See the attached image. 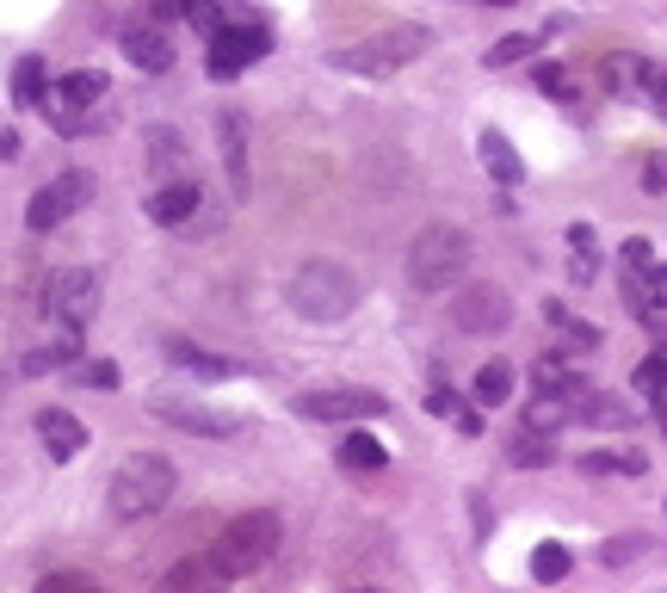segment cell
<instances>
[{"label":"cell","mask_w":667,"mask_h":593,"mask_svg":"<svg viewBox=\"0 0 667 593\" xmlns=\"http://www.w3.org/2000/svg\"><path fill=\"white\" fill-rule=\"evenodd\" d=\"M272 551H279V514L254 507V514L223 526V538L205 551V569H210V581H248L254 569L272 563Z\"/></svg>","instance_id":"6da1fadb"},{"label":"cell","mask_w":667,"mask_h":593,"mask_svg":"<svg viewBox=\"0 0 667 593\" xmlns=\"http://www.w3.org/2000/svg\"><path fill=\"white\" fill-rule=\"evenodd\" d=\"M464 272H470V235L458 223H433V230L415 235L408 248V285L439 297V291H458Z\"/></svg>","instance_id":"7a4b0ae2"},{"label":"cell","mask_w":667,"mask_h":593,"mask_svg":"<svg viewBox=\"0 0 667 593\" xmlns=\"http://www.w3.org/2000/svg\"><path fill=\"white\" fill-rule=\"evenodd\" d=\"M291 309L304 322H346L359 309V279L334 260H309V267L291 272Z\"/></svg>","instance_id":"3957f363"},{"label":"cell","mask_w":667,"mask_h":593,"mask_svg":"<svg viewBox=\"0 0 667 593\" xmlns=\"http://www.w3.org/2000/svg\"><path fill=\"white\" fill-rule=\"evenodd\" d=\"M173 464L161 458V452H136V458H124L118 464V477H112V519H149V514H161L168 507V495H173Z\"/></svg>","instance_id":"277c9868"},{"label":"cell","mask_w":667,"mask_h":593,"mask_svg":"<svg viewBox=\"0 0 667 593\" xmlns=\"http://www.w3.org/2000/svg\"><path fill=\"white\" fill-rule=\"evenodd\" d=\"M427 44H433V32H427V25H390V32H371V38L334 50V69L383 81V75H396V69H408Z\"/></svg>","instance_id":"5b68a950"},{"label":"cell","mask_w":667,"mask_h":593,"mask_svg":"<svg viewBox=\"0 0 667 593\" xmlns=\"http://www.w3.org/2000/svg\"><path fill=\"white\" fill-rule=\"evenodd\" d=\"M44 316H50L62 334H81V328L99 316V272H87V267L50 272V285H44Z\"/></svg>","instance_id":"8992f818"},{"label":"cell","mask_w":667,"mask_h":593,"mask_svg":"<svg viewBox=\"0 0 667 593\" xmlns=\"http://www.w3.org/2000/svg\"><path fill=\"white\" fill-rule=\"evenodd\" d=\"M87 198H94V173H87V168L57 173L50 186L32 192V205H25V230H32V235H50L57 223H69V217L87 205Z\"/></svg>","instance_id":"52a82bcc"},{"label":"cell","mask_w":667,"mask_h":593,"mask_svg":"<svg viewBox=\"0 0 667 593\" xmlns=\"http://www.w3.org/2000/svg\"><path fill=\"white\" fill-rule=\"evenodd\" d=\"M149 415L155 421H168V427H180V433H205V440H235V433H242V415L210 408V403H192V396H155Z\"/></svg>","instance_id":"ba28073f"},{"label":"cell","mask_w":667,"mask_h":593,"mask_svg":"<svg viewBox=\"0 0 667 593\" xmlns=\"http://www.w3.org/2000/svg\"><path fill=\"white\" fill-rule=\"evenodd\" d=\"M99 99H106V75H99V69H75V75L57 81V94L44 99V106L57 118V131L75 136L87 118H99Z\"/></svg>","instance_id":"9c48e42d"},{"label":"cell","mask_w":667,"mask_h":593,"mask_svg":"<svg viewBox=\"0 0 667 593\" xmlns=\"http://www.w3.org/2000/svg\"><path fill=\"white\" fill-rule=\"evenodd\" d=\"M297 415L304 421H378V415H390V403H383L378 390H309V396H297Z\"/></svg>","instance_id":"30bf717a"},{"label":"cell","mask_w":667,"mask_h":593,"mask_svg":"<svg viewBox=\"0 0 667 593\" xmlns=\"http://www.w3.org/2000/svg\"><path fill=\"white\" fill-rule=\"evenodd\" d=\"M272 50V32L260 20H248V25H223L217 38H210V75L217 81H230V75H242L248 62H260Z\"/></svg>","instance_id":"8fae6325"},{"label":"cell","mask_w":667,"mask_h":593,"mask_svg":"<svg viewBox=\"0 0 667 593\" xmlns=\"http://www.w3.org/2000/svg\"><path fill=\"white\" fill-rule=\"evenodd\" d=\"M452 322L464 334H501V328L514 322V304H507V291L501 285H464L452 297Z\"/></svg>","instance_id":"7c38bea8"},{"label":"cell","mask_w":667,"mask_h":593,"mask_svg":"<svg viewBox=\"0 0 667 593\" xmlns=\"http://www.w3.org/2000/svg\"><path fill=\"white\" fill-rule=\"evenodd\" d=\"M124 57H131L136 69H149V75H168L173 44H168V32H161V20H131L124 25Z\"/></svg>","instance_id":"4fadbf2b"},{"label":"cell","mask_w":667,"mask_h":593,"mask_svg":"<svg viewBox=\"0 0 667 593\" xmlns=\"http://www.w3.org/2000/svg\"><path fill=\"white\" fill-rule=\"evenodd\" d=\"M581 346H556V353H544V359L532 365V383L538 390H551V396H581V390H588V378H581Z\"/></svg>","instance_id":"5bb4252c"},{"label":"cell","mask_w":667,"mask_h":593,"mask_svg":"<svg viewBox=\"0 0 667 593\" xmlns=\"http://www.w3.org/2000/svg\"><path fill=\"white\" fill-rule=\"evenodd\" d=\"M217 136H223V173H230V192L235 198H248V124L242 112H217Z\"/></svg>","instance_id":"9a60e30c"},{"label":"cell","mask_w":667,"mask_h":593,"mask_svg":"<svg viewBox=\"0 0 667 593\" xmlns=\"http://www.w3.org/2000/svg\"><path fill=\"white\" fill-rule=\"evenodd\" d=\"M38 440H44V452H50L57 464H69L81 445H87V427H81L69 408H38Z\"/></svg>","instance_id":"2e32d148"},{"label":"cell","mask_w":667,"mask_h":593,"mask_svg":"<svg viewBox=\"0 0 667 593\" xmlns=\"http://www.w3.org/2000/svg\"><path fill=\"white\" fill-rule=\"evenodd\" d=\"M198 205H205V192L192 186V180H168V186L149 192V217L155 223H186V217H198Z\"/></svg>","instance_id":"e0dca14e"},{"label":"cell","mask_w":667,"mask_h":593,"mask_svg":"<svg viewBox=\"0 0 667 593\" xmlns=\"http://www.w3.org/2000/svg\"><path fill=\"white\" fill-rule=\"evenodd\" d=\"M569 421L612 427V433H618V427H630V408H625V403H606L600 390H581V396H575V403H569Z\"/></svg>","instance_id":"ac0fdd59"},{"label":"cell","mask_w":667,"mask_h":593,"mask_svg":"<svg viewBox=\"0 0 667 593\" xmlns=\"http://www.w3.org/2000/svg\"><path fill=\"white\" fill-rule=\"evenodd\" d=\"M477 149H482V168L495 173L501 186H519V180H526V161L514 155V143H507V136L482 131V143H477Z\"/></svg>","instance_id":"d6986e66"},{"label":"cell","mask_w":667,"mask_h":593,"mask_svg":"<svg viewBox=\"0 0 667 593\" xmlns=\"http://www.w3.org/2000/svg\"><path fill=\"white\" fill-rule=\"evenodd\" d=\"M168 359L180 365V371H192V378H235V365L230 359H217V353H205V346H192V341H168Z\"/></svg>","instance_id":"ffe728a7"},{"label":"cell","mask_w":667,"mask_h":593,"mask_svg":"<svg viewBox=\"0 0 667 593\" xmlns=\"http://www.w3.org/2000/svg\"><path fill=\"white\" fill-rule=\"evenodd\" d=\"M427 415H439V421H452L458 433H470V440L482 433V415H477V408H464V396L452 390V383H439L433 396H427Z\"/></svg>","instance_id":"44dd1931"},{"label":"cell","mask_w":667,"mask_h":593,"mask_svg":"<svg viewBox=\"0 0 667 593\" xmlns=\"http://www.w3.org/2000/svg\"><path fill=\"white\" fill-rule=\"evenodd\" d=\"M501 403H514V365L489 359L477 371V408H501Z\"/></svg>","instance_id":"7402d4cb"},{"label":"cell","mask_w":667,"mask_h":593,"mask_svg":"<svg viewBox=\"0 0 667 593\" xmlns=\"http://www.w3.org/2000/svg\"><path fill=\"white\" fill-rule=\"evenodd\" d=\"M341 464H346V470H383V464H390V452H383L371 433L346 427V433H341Z\"/></svg>","instance_id":"603a6c76"},{"label":"cell","mask_w":667,"mask_h":593,"mask_svg":"<svg viewBox=\"0 0 667 593\" xmlns=\"http://www.w3.org/2000/svg\"><path fill=\"white\" fill-rule=\"evenodd\" d=\"M75 353H81V334H62L57 346H38V353H25L20 371H25V378H38V371H62V365H75Z\"/></svg>","instance_id":"cb8c5ba5"},{"label":"cell","mask_w":667,"mask_h":593,"mask_svg":"<svg viewBox=\"0 0 667 593\" xmlns=\"http://www.w3.org/2000/svg\"><path fill=\"white\" fill-rule=\"evenodd\" d=\"M526 427H532V433H556V427H569V396L538 390V403L526 408Z\"/></svg>","instance_id":"d4e9b609"},{"label":"cell","mask_w":667,"mask_h":593,"mask_svg":"<svg viewBox=\"0 0 667 593\" xmlns=\"http://www.w3.org/2000/svg\"><path fill=\"white\" fill-rule=\"evenodd\" d=\"M13 106H44V62L38 57H20V69H13Z\"/></svg>","instance_id":"484cf974"},{"label":"cell","mask_w":667,"mask_h":593,"mask_svg":"<svg viewBox=\"0 0 667 593\" xmlns=\"http://www.w3.org/2000/svg\"><path fill=\"white\" fill-rule=\"evenodd\" d=\"M180 161H186L180 131H168V124H161V131H149V173H173Z\"/></svg>","instance_id":"4316f807"},{"label":"cell","mask_w":667,"mask_h":593,"mask_svg":"<svg viewBox=\"0 0 667 593\" xmlns=\"http://www.w3.org/2000/svg\"><path fill=\"white\" fill-rule=\"evenodd\" d=\"M569 248H575V279H593V267H600V242H593L588 223H569Z\"/></svg>","instance_id":"83f0119b"},{"label":"cell","mask_w":667,"mask_h":593,"mask_svg":"<svg viewBox=\"0 0 667 593\" xmlns=\"http://www.w3.org/2000/svg\"><path fill=\"white\" fill-rule=\"evenodd\" d=\"M532 575H538V581H563V575H569V551H563V544H538Z\"/></svg>","instance_id":"f1b7e54d"},{"label":"cell","mask_w":667,"mask_h":593,"mask_svg":"<svg viewBox=\"0 0 667 593\" xmlns=\"http://www.w3.org/2000/svg\"><path fill=\"white\" fill-rule=\"evenodd\" d=\"M507 458H514L519 470H532V464H551L556 452H551V445H544V440H538L532 427H526V433H519V440H514V452H507Z\"/></svg>","instance_id":"f546056e"},{"label":"cell","mask_w":667,"mask_h":593,"mask_svg":"<svg viewBox=\"0 0 667 593\" xmlns=\"http://www.w3.org/2000/svg\"><path fill=\"white\" fill-rule=\"evenodd\" d=\"M649 551V538L643 532H625V538H612L606 551H600V563H606V569H625L630 556H643Z\"/></svg>","instance_id":"4dcf8cb0"},{"label":"cell","mask_w":667,"mask_h":593,"mask_svg":"<svg viewBox=\"0 0 667 593\" xmlns=\"http://www.w3.org/2000/svg\"><path fill=\"white\" fill-rule=\"evenodd\" d=\"M637 87L655 94V106L667 112V69H662V62H637Z\"/></svg>","instance_id":"1f68e13d"},{"label":"cell","mask_w":667,"mask_h":593,"mask_svg":"<svg viewBox=\"0 0 667 593\" xmlns=\"http://www.w3.org/2000/svg\"><path fill=\"white\" fill-rule=\"evenodd\" d=\"M186 20L198 25L205 38H217V32H223V7H217V0H192V13H186Z\"/></svg>","instance_id":"d6a6232c"},{"label":"cell","mask_w":667,"mask_h":593,"mask_svg":"<svg viewBox=\"0 0 667 593\" xmlns=\"http://www.w3.org/2000/svg\"><path fill=\"white\" fill-rule=\"evenodd\" d=\"M526 50H532V38H501V44H495V50H489L482 62H489V69H514V62L526 57Z\"/></svg>","instance_id":"836d02e7"},{"label":"cell","mask_w":667,"mask_h":593,"mask_svg":"<svg viewBox=\"0 0 667 593\" xmlns=\"http://www.w3.org/2000/svg\"><path fill=\"white\" fill-rule=\"evenodd\" d=\"M643 192H655V198H667V149H655L643 161Z\"/></svg>","instance_id":"e575fe53"},{"label":"cell","mask_w":667,"mask_h":593,"mask_svg":"<svg viewBox=\"0 0 667 593\" xmlns=\"http://www.w3.org/2000/svg\"><path fill=\"white\" fill-rule=\"evenodd\" d=\"M649 267H655L649 242H643V235H630V242H625V272H649Z\"/></svg>","instance_id":"d590c367"},{"label":"cell","mask_w":667,"mask_h":593,"mask_svg":"<svg viewBox=\"0 0 667 593\" xmlns=\"http://www.w3.org/2000/svg\"><path fill=\"white\" fill-rule=\"evenodd\" d=\"M538 87H544V94H556V99H569V75H563L556 62H544V69H538Z\"/></svg>","instance_id":"8d00e7d4"},{"label":"cell","mask_w":667,"mask_h":593,"mask_svg":"<svg viewBox=\"0 0 667 593\" xmlns=\"http://www.w3.org/2000/svg\"><path fill=\"white\" fill-rule=\"evenodd\" d=\"M81 378L94 383V390H118V365H112V359H99V365H87Z\"/></svg>","instance_id":"74e56055"},{"label":"cell","mask_w":667,"mask_h":593,"mask_svg":"<svg viewBox=\"0 0 667 593\" xmlns=\"http://www.w3.org/2000/svg\"><path fill=\"white\" fill-rule=\"evenodd\" d=\"M643 285H649V297H655V309H667V267H649Z\"/></svg>","instance_id":"f35d334b"},{"label":"cell","mask_w":667,"mask_h":593,"mask_svg":"<svg viewBox=\"0 0 667 593\" xmlns=\"http://www.w3.org/2000/svg\"><path fill=\"white\" fill-rule=\"evenodd\" d=\"M20 155H25L20 131H0V161H20Z\"/></svg>","instance_id":"ab89813d"},{"label":"cell","mask_w":667,"mask_h":593,"mask_svg":"<svg viewBox=\"0 0 667 593\" xmlns=\"http://www.w3.org/2000/svg\"><path fill=\"white\" fill-rule=\"evenodd\" d=\"M180 13H192V0H155V20H180Z\"/></svg>","instance_id":"60d3db41"},{"label":"cell","mask_w":667,"mask_h":593,"mask_svg":"<svg viewBox=\"0 0 667 593\" xmlns=\"http://www.w3.org/2000/svg\"><path fill=\"white\" fill-rule=\"evenodd\" d=\"M482 7H519V0H482Z\"/></svg>","instance_id":"b9f144b4"},{"label":"cell","mask_w":667,"mask_h":593,"mask_svg":"<svg viewBox=\"0 0 667 593\" xmlns=\"http://www.w3.org/2000/svg\"><path fill=\"white\" fill-rule=\"evenodd\" d=\"M662 433H667V408H662Z\"/></svg>","instance_id":"7bdbcfd3"}]
</instances>
